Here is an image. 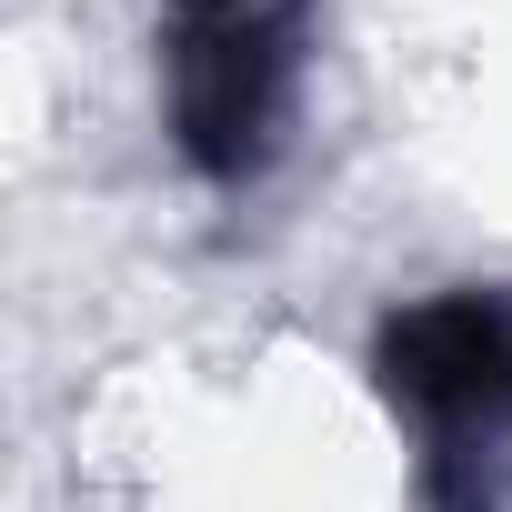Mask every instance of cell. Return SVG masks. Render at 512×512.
<instances>
[{"label":"cell","mask_w":512,"mask_h":512,"mask_svg":"<svg viewBox=\"0 0 512 512\" xmlns=\"http://www.w3.org/2000/svg\"><path fill=\"white\" fill-rule=\"evenodd\" d=\"M161 131L201 181H262L312 71V0H161Z\"/></svg>","instance_id":"obj_2"},{"label":"cell","mask_w":512,"mask_h":512,"mask_svg":"<svg viewBox=\"0 0 512 512\" xmlns=\"http://www.w3.org/2000/svg\"><path fill=\"white\" fill-rule=\"evenodd\" d=\"M372 382L422 442L432 512H512V292H432L372 332Z\"/></svg>","instance_id":"obj_1"}]
</instances>
